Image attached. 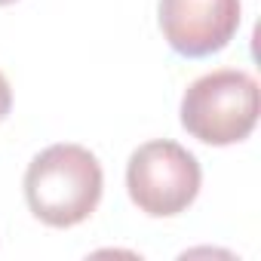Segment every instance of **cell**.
I'll return each mask as SVG.
<instances>
[{
  "label": "cell",
  "mask_w": 261,
  "mask_h": 261,
  "mask_svg": "<svg viewBox=\"0 0 261 261\" xmlns=\"http://www.w3.org/2000/svg\"><path fill=\"white\" fill-rule=\"evenodd\" d=\"M105 191L101 163L80 145H49L25 172L28 209L49 227H74L86 221Z\"/></svg>",
  "instance_id": "6da1fadb"
},
{
  "label": "cell",
  "mask_w": 261,
  "mask_h": 261,
  "mask_svg": "<svg viewBox=\"0 0 261 261\" xmlns=\"http://www.w3.org/2000/svg\"><path fill=\"white\" fill-rule=\"evenodd\" d=\"M261 111L258 80L237 68L203 74L185 89L181 126L203 145H237L252 136Z\"/></svg>",
  "instance_id": "7a4b0ae2"
},
{
  "label": "cell",
  "mask_w": 261,
  "mask_h": 261,
  "mask_svg": "<svg viewBox=\"0 0 261 261\" xmlns=\"http://www.w3.org/2000/svg\"><path fill=\"white\" fill-rule=\"evenodd\" d=\"M200 163L178 142L157 139L142 145L126 166V188L133 203L151 218L185 212L200 194Z\"/></svg>",
  "instance_id": "3957f363"
},
{
  "label": "cell",
  "mask_w": 261,
  "mask_h": 261,
  "mask_svg": "<svg viewBox=\"0 0 261 261\" xmlns=\"http://www.w3.org/2000/svg\"><path fill=\"white\" fill-rule=\"evenodd\" d=\"M240 28V0H160V31L185 59L221 53Z\"/></svg>",
  "instance_id": "277c9868"
},
{
  "label": "cell",
  "mask_w": 261,
  "mask_h": 261,
  "mask_svg": "<svg viewBox=\"0 0 261 261\" xmlns=\"http://www.w3.org/2000/svg\"><path fill=\"white\" fill-rule=\"evenodd\" d=\"M10 108H13V89H10V80L0 74V123L10 114Z\"/></svg>",
  "instance_id": "5b68a950"
},
{
  "label": "cell",
  "mask_w": 261,
  "mask_h": 261,
  "mask_svg": "<svg viewBox=\"0 0 261 261\" xmlns=\"http://www.w3.org/2000/svg\"><path fill=\"white\" fill-rule=\"evenodd\" d=\"M10 4H16V0H0V7H10Z\"/></svg>",
  "instance_id": "8992f818"
}]
</instances>
